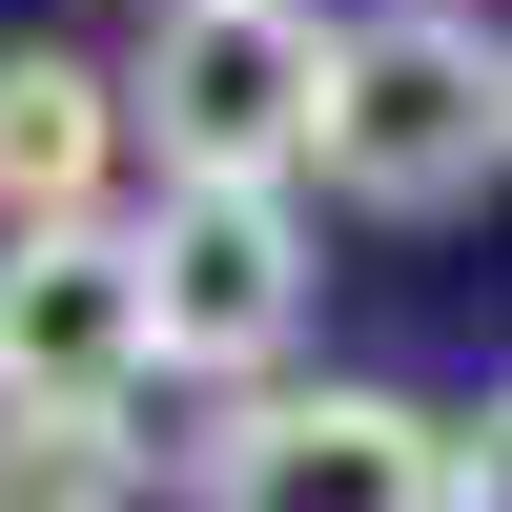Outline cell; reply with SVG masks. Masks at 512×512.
<instances>
[{"label":"cell","instance_id":"obj_2","mask_svg":"<svg viewBox=\"0 0 512 512\" xmlns=\"http://www.w3.org/2000/svg\"><path fill=\"white\" fill-rule=\"evenodd\" d=\"M328 62H349V21H308V0H164L123 62V123L164 144V185H308Z\"/></svg>","mask_w":512,"mask_h":512},{"label":"cell","instance_id":"obj_4","mask_svg":"<svg viewBox=\"0 0 512 512\" xmlns=\"http://www.w3.org/2000/svg\"><path fill=\"white\" fill-rule=\"evenodd\" d=\"M144 287H164V369H185V390H287L308 205H287V185H164L144 205Z\"/></svg>","mask_w":512,"mask_h":512},{"label":"cell","instance_id":"obj_5","mask_svg":"<svg viewBox=\"0 0 512 512\" xmlns=\"http://www.w3.org/2000/svg\"><path fill=\"white\" fill-rule=\"evenodd\" d=\"M164 369V287H144V226H21L0 246V410H103Z\"/></svg>","mask_w":512,"mask_h":512},{"label":"cell","instance_id":"obj_8","mask_svg":"<svg viewBox=\"0 0 512 512\" xmlns=\"http://www.w3.org/2000/svg\"><path fill=\"white\" fill-rule=\"evenodd\" d=\"M451 512H512V390L472 410V431H451Z\"/></svg>","mask_w":512,"mask_h":512},{"label":"cell","instance_id":"obj_6","mask_svg":"<svg viewBox=\"0 0 512 512\" xmlns=\"http://www.w3.org/2000/svg\"><path fill=\"white\" fill-rule=\"evenodd\" d=\"M123 144H144L123 82L62 62V41H21V62H0V246H21V226H123V205H103Z\"/></svg>","mask_w":512,"mask_h":512},{"label":"cell","instance_id":"obj_3","mask_svg":"<svg viewBox=\"0 0 512 512\" xmlns=\"http://www.w3.org/2000/svg\"><path fill=\"white\" fill-rule=\"evenodd\" d=\"M185 512H451V431L369 369L328 390H246L226 431L185 451Z\"/></svg>","mask_w":512,"mask_h":512},{"label":"cell","instance_id":"obj_1","mask_svg":"<svg viewBox=\"0 0 512 512\" xmlns=\"http://www.w3.org/2000/svg\"><path fill=\"white\" fill-rule=\"evenodd\" d=\"M512 164V41L472 0H369L349 62H328V205L369 226H451Z\"/></svg>","mask_w":512,"mask_h":512},{"label":"cell","instance_id":"obj_7","mask_svg":"<svg viewBox=\"0 0 512 512\" xmlns=\"http://www.w3.org/2000/svg\"><path fill=\"white\" fill-rule=\"evenodd\" d=\"M0 512H144V431H103V410H0Z\"/></svg>","mask_w":512,"mask_h":512}]
</instances>
